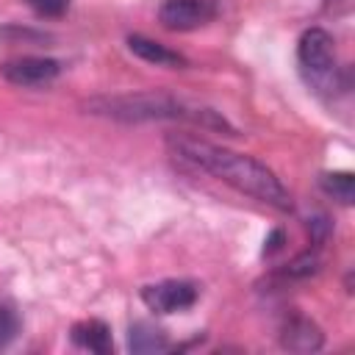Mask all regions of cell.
<instances>
[{"mask_svg": "<svg viewBox=\"0 0 355 355\" xmlns=\"http://www.w3.org/2000/svg\"><path fill=\"white\" fill-rule=\"evenodd\" d=\"M61 64L55 58H44V55H22V58H11L0 67L3 80H8L11 86H22V89H36V86H47L58 78Z\"/></svg>", "mask_w": 355, "mask_h": 355, "instance_id": "obj_6", "label": "cell"}, {"mask_svg": "<svg viewBox=\"0 0 355 355\" xmlns=\"http://www.w3.org/2000/svg\"><path fill=\"white\" fill-rule=\"evenodd\" d=\"M128 50H130L136 58H141V61H147V64H153V67L180 69V67L189 64L186 55H180L178 50H172V47H166V44H161V42H155V39H150V36H141V33L128 36Z\"/></svg>", "mask_w": 355, "mask_h": 355, "instance_id": "obj_8", "label": "cell"}, {"mask_svg": "<svg viewBox=\"0 0 355 355\" xmlns=\"http://www.w3.org/2000/svg\"><path fill=\"white\" fill-rule=\"evenodd\" d=\"M319 186L327 197L338 200L341 205H349L355 200V178L352 172H324L319 178Z\"/></svg>", "mask_w": 355, "mask_h": 355, "instance_id": "obj_11", "label": "cell"}, {"mask_svg": "<svg viewBox=\"0 0 355 355\" xmlns=\"http://www.w3.org/2000/svg\"><path fill=\"white\" fill-rule=\"evenodd\" d=\"M166 147L180 164H186L191 169H200V172H208V175L219 178L222 183L233 186L236 191H241V194H247L258 202H266L277 211H291L294 208L291 194L280 183V178L266 164L255 161L252 155L233 153L227 147L211 144V141L189 136V133H169Z\"/></svg>", "mask_w": 355, "mask_h": 355, "instance_id": "obj_1", "label": "cell"}, {"mask_svg": "<svg viewBox=\"0 0 355 355\" xmlns=\"http://www.w3.org/2000/svg\"><path fill=\"white\" fill-rule=\"evenodd\" d=\"M128 344H130L133 352H164V349L172 347L169 338H166V333L158 330V327H153V324H147V322L130 324Z\"/></svg>", "mask_w": 355, "mask_h": 355, "instance_id": "obj_10", "label": "cell"}, {"mask_svg": "<svg viewBox=\"0 0 355 355\" xmlns=\"http://www.w3.org/2000/svg\"><path fill=\"white\" fill-rule=\"evenodd\" d=\"M25 6L42 19H58L67 14L69 0H25Z\"/></svg>", "mask_w": 355, "mask_h": 355, "instance_id": "obj_12", "label": "cell"}, {"mask_svg": "<svg viewBox=\"0 0 355 355\" xmlns=\"http://www.w3.org/2000/svg\"><path fill=\"white\" fill-rule=\"evenodd\" d=\"M19 333V316L14 308L8 305H0V349L8 347Z\"/></svg>", "mask_w": 355, "mask_h": 355, "instance_id": "obj_13", "label": "cell"}, {"mask_svg": "<svg viewBox=\"0 0 355 355\" xmlns=\"http://www.w3.org/2000/svg\"><path fill=\"white\" fill-rule=\"evenodd\" d=\"M216 0H164L158 8V22L166 31H194L216 19Z\"/></svg>", "mask_w": 355, "mask_h": 355, "instance_id": "obj_4", "label": "cell"}, {"mask_svg": "<svg viewBox=\"0 0 355 355\" xmlns=\"http://www.w3.org/2000/svg\"><path fill=\"white\" fill-rule=\"evenodd\" d=\"M86 111L92 116L128 122V125L130 122H191V125H200V128L233 133V128L225 122V116H219L214 108L191 105V103H186L180 97L161 94V92L94 97V100L86 103Z\"/></svg>", "mask_w": 355, "mask_h": 355, "instance_id": "obj_2", "label": "cell"}, {"mask_svg": "<svg viewBox=\"0 0 355 355\" xmlns=\"http://www.w3.org/2000/svg\"><path fill=\"white\" fill-rule=\"evenodd\" d=\"M280 241H283V230H275L272 233V239L266 241L269 247H266V252H275V250H280Z\"/></svg>", "mask_w": 355, "mask_h": 355, "instance_id": "obj_14", "label": "cell"}, {"mask_svg": "<svg viewBox=\"0 0 355 355\" xmlns=\"http://www.w3.org/2000/svg\"><path fill=\"white\" fill-rule=\"evenodd\" d=\"M297 61L308 83H313L316 89H333L338 72L333 33H327L324 28H308L297 42Z\"/></svg>", "mask_w": 355, "mask_h": 355, "instance_id": "obj_3", "label": "cell"}, {"mask_svg": "<svg viewBox=\"0 0 355 355\" xmlns=\"http://www.w3.org/2000/svg\"><path fill=\"white\" fill-rule=\"evenodd\" d=\"M72 341L80 347V349H89V352H97V355H108L114 349V341H111V330L103 319H83L72 327Z\"/></svg>", "mask_w": 355, "mask_h": 355, "instance_id": "obj_9", "label": "cell"}, {"mask_svg": "<svg viewBox=\"0 0 355 355\" xmlns=\"http://www.w3.org/2000/svg\"><path fill=\"white\" fill-rule=\"evenodd\" d=\"M280 347L288 352H316L324 347V336L316 322L305 316H291L280 327Z\"/></svg>", "mask_w": 355, "mask_h": 355, "instance_id": "obj_7", "label": "cell"}, {"mask_svg": "<svg viewBox=\"0 0 355 355\" xmlns=\"http://www.w3.org/2000/svg\"><path fill=\"white\" fill-rule=\"evenodd\" d=\"M197 297H200V288L191 280H161V283H150L141 288L144 305L155 313L189 311L197 302Z\"/></svg>", "mask_w": 355, "mask_h": 355, "instance_id": "obj_5", "label": "cell"}]
</instances>
